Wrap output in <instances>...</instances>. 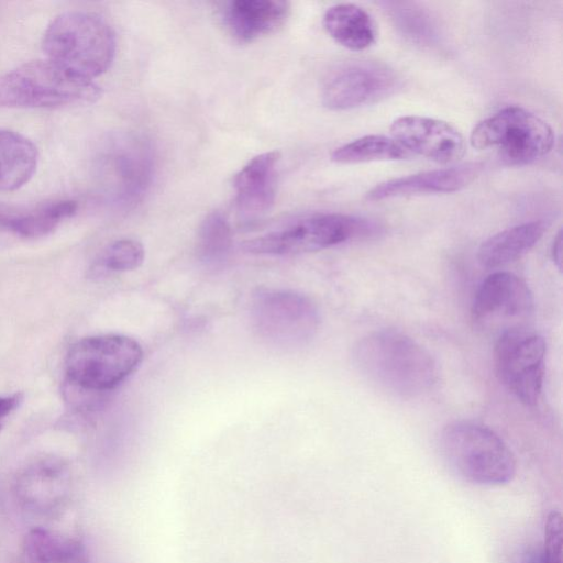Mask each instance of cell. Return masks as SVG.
<instances>
[{
    "label": "cell",
    "mask_w": 563,
    "mask_h": 563,
    "mask_svg": "<svg viewBox=\"0 0 563 563\" xmlns=\"http://www.w3.org/2000/svg\"><path fill=\"white\" fill-rule=\"evenodd\" d=\"M545 230L547 223L542 220L529 221L505 229L481 244L477 260L486 268L507 265L531 250Z\"/></svg>",
    "instance_id": "18"
},
{
    "label": "cell",
    "mask_w": 563,
    "mask_h": 563,
    "mask_svg": "<svg viewBox=\"0 0 563 563\" xmlns=\"http://www.w3.org/2000/svg\"><path fill=\"white\" fill-rule=\"evenodd\" d=\"M398 87L397 75L386 65L352 60L338 66L327 76L321 99L330 110L346 111L382 101Z\"/></svg>",
    "instance_id": "12"
},
{
    "label": "cell",
    "mask_w": 563,
    "mask_h": 563,
    "mask_svg": "<svg viewBox=\"0 0 563 563\" xmlns=\"http://www.w3.org/2000/svg\"><path fill=\"white\" fill-rule=\"evenodd\" d=\"M470 143L479 151H495L508 165L521 166L552 150L554 132L537 114L509 106L478 122L471 132Z\"/></svg>",
    "instance_id": "7"
},
{
    "label": "cell",
    "mask_w": 563,
    "mask_h": 563,
    "mask_svg": "<svg viewBox=\"0 0 563 563\" xmlns=\"http://www.w3.org/2000/svg\"><path fill=\"white\" fill-rule=\"evenodd\" d=\"M481 165L467 163L443 167L377 184L365 195L368 201L424 194H449L468 186L479 174Z\"/></svg>",
    "instance_id": "14"
},
{
    "label": "cell",
    "mask_w": 563,
    "mask_h": 563,
    "mask_svg": "<svg viewBox=\"0 0 563 563\" xmlns=\"http://www.w3.org/2000/svg\"><path fill=\"white\" fill-rule=\"evenodd\" d=\"M376 231L377 227L366 219L339 212H318L251 239L243 247L257 255H297L371 236Z\"/></svg>",
    "instance_id": "5"
},
{
    "label": "cell",
    "mask_w": 563,
    "mask_h": 563,
    "mask_svg": "<svg viewBox=\"0 0 563 563\" xmlns=\"http://www.w3.org/2000/svg\"><path fill=\"white\" fill-rule=\"evenodd\" d=\"M38 165V152L19 132L0 129V191H14L26 185Z\"/></svg>",
    "instance_id": "20"
},
{
    "label": "cell",
    "mask_w": 563,
    "mask_h": 563,
    "mask_svg": "<svg viewBox=\"0 0 563 563\" xmlns=\"http://www.w3.org/2000/svg\"><path fill=\"white\" fill-rule=\"evenodd\" d=\"M352 357L363 377L394 397H420L438 380V366L432 355L397 330L366 334L354 345Z\"/></svg>",
    "instance_id": "1"
},
{
    "label": "cell",
    "mask_w": 563,
    "mask_h": 563,
    "mask_svg": "<svg viewBox=\"0 0 563 563\" xmlns=\"http://www.w3.org/2000/svg\"><path fill=\"white\" fill-rule=\"evenodd\" d=\"M95 175L106 197L120 206L141 199L153 177L148 144L132 134H113L97 151Z\"/></svg>",
    "instance_id": "8"
},
{
    "label": "cell",
    "mask_w": 563,
    "mask_h": 563,
    "mask_svg": "<svg viewBox=\"0 0 563 563\" xmlns=\"http://www.w3.org/2000/svg\"><path fill=\"white\" fill-rule=\"evenodd\" d=\"M144 256V247L139 241L120 239L101 251L91 272L93 275L130 272L142 265Z\"/></svg>",
    "instance_id": "26"
},
{
    "label": "cell",
    "mask_w": 563,
    "mask_h": 563,
    "mask_svg": "<svg viewBox=\"0 0 563 563\" xmlns=\"http://www.w3.org/2000/svg\"><path fill=\"white\" fill-rule=\"evenodd\" d=\"M46 58L69 75L92 81L111 66L115 35L100 15L87 11H67L47 25L42 41Z\"/></svg>",
    "instance_id": "2"
},
{
    "label": "cell",
    "mask_w": 563,
    "mask_h": 563,
    "mask_svg": "<svg viewBox=\"0 0 563 563\" xmlns=\"http://www.w3.org/2000/svg\"><path fill=\"white\" fill-rule=\"evenodd\" d=\"M440 451L459 477L475 485H505L516 475L517 462L510 448L495 431L476 422L445 426Z\"/></svg>",
    "instance_id": "3"
},
{
    "label": "cell",
    "mask_w": 563,
    "mask_h": 563,
    "mask_svg": "<svg viewBox=\"0 0 563 563\" xmlns=\"http://www.w3.org/2000/svg\"><path fill=\"white\" fill-rule=\"evenodd\" d=\"M69 493V473L66 464L55 457H45L29 465L16 482L20 501L29 509L51 514L58 509Z\"/></svg>",
    "instance_id": "15"
},
{
    "label": "cell",
    "mask_w": 563,
    "mask_h": 563,
    "mask_svg": "<svg viewBox=\"0 0 563 563\" xmlns=\"http://www.w3.org/2000/svg\"><path fill=\"white\" fill-rule=\"evenodd\" d=\"M533 296L527 283L510 272L488 275L477 288L471 320L477 330L496 333L526 328L533 312Z\"/></svg>",
    "instance_id": "10"
},
{
    "label": "cell",
    "mask_w": 563,
    "mask_h": 563,
    "mask_svg": "<svg viewBox=\"0 0 563 563\" xmlns=\"http://www.w3.org/2000/svg\"><path fill=\"white\" fill-rule=\"evenodd\" d=\"M30 563H89L85 545L59 532L34 528L24 538Z\"/></svg>",
    "instance_id": "22"
},
{
    "label": "cell",
    "mask_w": 563,
    "mask_h": 563,
    "mask_svg": "<svg viewBox=\"0 0 563 563\" xmlns=\"http://www.w3.org/2000/svg\"><path fill=\"white\" fill-rule=\"evenodd\" d=\"M232 246V231L227 218L219 211L209 213L200 224L197 253L209 266L223 263Z\"/></svg>",
    "instance_id": "25"
},
{
    "label": "cell",
    "mask_w": 563,
    "mask_h": 563,
    "mask_svg": "<svg viewBox=\"0 0 563 563\" xmlns=\"http://www.w3.org/2000/svg\"><path fill=\"white\" fill-rule=\"evenodd\" d=\"M544 339L527 328L498 335L494 364L499 382L522 404L533 406L543 385Z\"/></svg>",
    "instance_id": "11"
},
{
    "label": "cell",
    "mask_w": 563,
    "mask_h": 563,
    "mask_svg": "<svg viewBox=\"0 0 563 563\" xmlns=\"http://www.w3.org/2000/svg\"><path fill=\"white\" fill-rule=\"evenodd\" d=\"M562 516L551 511L544 526V544L540 563H562Z\"/></svg>",
    "instance_id": "27"
},
{
    "label": "cell",
    "mask_w": 563,
    "mask_h": 563,
    "mask_svg": "<svg viewBox=\"0 0 563 563\" xmlns=\"http://www.w3.org/2000/svg\"><path fill=\"white\" fill-rule=\"evenodd\" d=\"M410 156L393 137L369 134L336 147L331 159L338 164H358L404 159Z\"/></svg>",
    "instance_id": "23"
},
{
    "label": "cell",
    "mask_w": 563,
    "mask_h": 563,
    "mask_svg": "<svg viewBox=\"0 0 563 563\" xmlns=\"http://www.w3.org/2000/svg\"><path fill=\"white\" fill-rule=\"evenodd\" d=\"M386 7L396 27L407 38L423 46L435 44L438 25L429 12L411 2H386Z\"/></svg>",
    "instance_id": "24"
},
{
    "label": "cell",
    "mask_w": 563,
    "mask_h": 563,
    "mask_svg": "<svg viewBox=\"0 0 563 563\" xmlns=\"http://www.w3.org/2000/svg\"><path fill=\"white\" fill-rule=\"evenodd\" d=\"M78 209L74 200H55L24 211L9 212L0 209V228L25 238L37 239L52 233Z\"/></svg>",
    "instance_id": "21"
},
{
    "label": "cell",
    "mask_w": 563,
    "mask_h": 563,
    "mask_svg": "<svg viewBox=\"0 0 563 563\" xmlns=\"http://www.w3.org/2000/svg\"><path fill=\"white\" fill-rule=\"evenodd\" d=\"M290 3L282 0H234L224 3L221 19L238 42L250 43L268 35L287 21Z\"/></svg>",
    "instance_id": "16"
},
{
    "label": "cell",
    "mask_w": 563,
    "mask_h": 563,
    "mask_svg": "<svg viewBox=\"0 0 563 563\" xmlns=\"http://www.w3.org/2000/svg\"><path fill=\"white\" fill-rule=\"evenodd\" d=\"M143 349L123 334H100L77 341L68 351V384L85 391H106L123 383L140 366Z\"/></svg>",
    "instance_id": "6"
},
{
    "label": "cell",
    "mask_w": 563,
    "mask_h": 563,
    "mask_svg": "<svg viewBox=\"0 0 563 563\" xmlns=\"http://www.w3.org/2000/svg\"><path fill=\"white\" fill-rule=\"evenodd\" d=\"M552 258L555 262L556 266L561 267V255H562V234L561 231L556 234L552 244Z\"/></svg>",
    "instance_id": "29"
},
{
    "label": "cell",
    "mask_w": 563,
    "mask_h": 563,
    "mask_svg": "<svg viewBox=\"0 0 563 563\" xmlns=\"http://www.w3.org/2000/svg\"><path fill=\"white\" fill-rule=\"evenodd\" d=\"M327 33L340 45L350 51H364L371 47L377 37L372 16L354 3H339L330 7L323 14Z\"/></svg>",
    "instance_id": "19"
},
{
    "label": "cell",
    "mask_w": 563,
    "mask_h": 563,
    "mask_svg": "<svg viewBox=\"0 0 563 563\" xmlns=\"http://www.w3.org/2000/svg\"><path fill=\"white\" fill-rule=\"evenodd\" d=\"M100 88L45 59L24 63L0 75V108L52 109L95 102Z\"/></svg>",
    "instance_id": "4"
},
{
    "label": "cell",
    "mask_w": 563,
    "mask_h": 563,
    "mask_svg": "<svg viewBox=\"0 0 563 563\" xmlns=\"http://www.w3.org/2000/svg\"><path fill=\"white\" fill-rule=\"evenodd\" d=\"M251 322L266 343L280 349H297L317 334L320 313L314 302L300 292L268 289L253 297Z\"/></svg>",
    "instance_id": "9"
},
{
    "label": "cell",
    "mask_w": 563,
    "mask_h": 563,
    "mask_svg": "<svg viewBox=\"0 0 563 563\" xmlns=\"http://www.w3.org/2000/svg\"><path fill=\"white\" fill-rule=\"evenodd\" d=\"M391 137L408 153L441 164L459 161L465 153V140L452 124L421 115H402L390 124Z\"/></svg>",
    "instance_id": "13"
},
{
    "label": "cell",
    "mask_w": 563,
    "mask_h": 563,
    "mask_svg": "<svg viewBox=\"0 0 563 563\" xmlns=\"http://www.w3.org/2000/svg\"><path fill=\"white\" fill-rule=\"evenodd\" d=\"M22 401V393H14L8 396H0V430L5 419L21 405Z\"/></svg>",
    "instance_id": "28"
},
{
    "label": "cell",
    "mask_w": 563,
    "mask_h": 563,
    "mask_svg": "<svg viewBox=\"0 0 563 563\" xmlns=\"http://www.w3.org/2000/svg\"><path fill=\"white\" fill-rule=\"evenodd\" d=\"M278 162V152L262 153L234 175L235 203L243 218H255L271 209L276 195Z\"/></svg>",
    "instance_id": "17"
}]
</instances>
